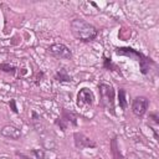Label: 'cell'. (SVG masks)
Instances as JSON below:
<instances>
[{
  "label": "cell",
  "mask_w": 159,
  "mask_h": 159,
  "mask_svg": "<svg viewBox=\"0 0 159 159\" xmlns=\"http://www.w3.org/2000/svg\"><path fill=\"white\" fill-rule=\"evenodd\" d=\"M73 139H75V145L80 149H84V148H94L96 147V143L89 139L88 137H86L84 134L82 133H75L73 134Z\"/></svg>",
  "instance_id": "8992f818"
},
{
  "label": "cell",
  "mask_w": 159,
  "mask_h": 159,
  "mask_svg": "<svg viewBox=\"0 0 159 159\" xmlns=\"http://www.w3.org/2000/svg\"><path fill=\"white\" fill-rule=\"evenodd\" d=\"M63 120H68V122H71L73 125H76L77 124V117L72 113V112H66V111H63V118H62Z\"/></svg>",
  "instance_id": "7c38bea8"
},
{
  "label": "cell",
  "mask_w": 159,
  "mask_h": 159,
  "mask_svg": "<svg viewBox=\"0 0 159 159\" xmlns=\"http://www.w3.org/2000/svg\"><path fill=\"white\" fill-rule=\"evenodd\" d=\"M111 153L113 155V159H123L119 149H118V144H117V138H113L111 140Z\"/></svg>",
  "instance_id": "9c48e42d"
},
{
  "label": "cell",
  "mask_w": 159,
  "mask_h": 159,
  "mask_svg": "<svg viewBox=\"0 0 159 159\" xmlns=\"http://www.w3.org/2000/svg\"><path fill=\"white\" fill-rule=\"evenodd\" d=\"M56 123H57V124L61 127V129H62V130H66V125L63 124V119H62V118H61L60 120H56Z\"/></svg>",
  "instance_id": "e0dca14e"
},
{
  "label": "cell",
  "mask_w": 159,
  "mask_h": 159,
  "mask_svg": "<svg viewBox=\"0 0 159 159\" xmlns=\"http://www.w3.org/2000/svg\"><path fill=\"white\" fill-rule=\"evenodd\" d=\"M1 135L5 137V138H9V139H12V140H17L21 138V130L15 127V125H11V124H7V125H4L0 130Z\"/></svg>",
  "instance_id": "ba28073f"
},
{
  "label": "cell",
  "mask_w": 159,
  "mask_h": 159,
  "mask_svg": "<svg viewBox=\"0 0 159 159\" xmlns=\"http://www.w3.org/2000/svg\"><path fill=\"white\" fill-rule=\"evenodd\" d=\"M5 159H10V158H5Z\"/></svg>",
  "instance_id": "ffe728a7"
},
{
  "label": "cell",
  "mask_w": 159,
  "mask_h": 159,
  "mask_svg": "<svg viewBox=\"0 0 159 159\" xmlns=\"http://www.w3.org/2000/svg\"><path fill=\"white\" fill-rule=\"evenodd\" d=\"M41 135H42V143H43V145H45L47 149H53V148H55V142H53L52 137L48 135V134H46L45 132L41 133Z\"/></svg>",
  "instance_id": "30bf717a"
},
{
  "label": "cell",
  "mask_w": 159,
  "mask_h": 159,
  "mask_svg": "<svg viewBox=\"0 0 159 159\" xmlns=\"http://www.w3.org/2000/svg\"><path fill=\"white\" fill-rule=\"evenodd\" d=\"M118 101H119V106L122 109L127 108V98H125V91L124 89H119L118 91Z\"/></svg>",
  "instance_id": "8fae6325"
},
{
  "label": "cell",
  "mask_w": 159,
  "mask_h": 159,
  "mask_svg": "<svg viewBox=\"0 0 159 159\" xmlns=\"http://www.w3.org/2000/svg\"><path fill=\"white\" fill-rule=\"evenodd\" d=\"M103 66H104V68H107V70H116V71H119L118 70V67L112 62V60L111 58H104V63H103Z\"/></svg>",
  "instance_id": "5bb4252c"
},
{
  "label": "cell",
  "mask_w": 159,
  "mask_h": 159,
  "mask_svg": "<svg viewBox=\"0 0 159 159\" xmlns=\"http://www.w3.org/2000/svg\"><path fill=\"white\" fill-rule=\"evenodd\" d=\"M32 154H34L37 159H46L45 152H43L42 149H34V150H32Z\"/></svg>",
  "instance_id": "2e32d148"
},
{
  "label": "cell",
  "mask_w": 159,
  "mask_h": 159,
  "mask_svg": "<svg viewBox=\"0 0 159 159\" xmlns=\"http://www.w3.org/2000/svg\"><path fill=\"white\" fill-rule=\"evenodd\" d=\"M99 96H101V103L104 106L107 111H109L112 114H114V89L108 83H101L98 86Z\"/></svg>",
  "instance_id": "3957f363"
},
{
  "label": "cell",
  "mask_w": 159,
  "mask_h": 159,
  "mask_svg": "<svg viewBox=\"0 0 159 159\" xmlns=\"http://www.w3.org/2000/svg\"><path fill=\"white\" fill-rule=\"evenodd\" d=\"M150 117H152V118H153V120H154V122H155V123H158V118H157V114H152V116H150Z\"/></svg>",
  "instance_id": "d6986e66"
},
{
  "label": "cell",
  "mask_w": 159,
  "mask_h": 159,
  "mask_svg": "<svg viewBox=\"0 0 159 159\" xmlns=\"http://www.w3.org/2000/svg\"><path fill=\"white\" fill-rule=\"evenodd\" d=\"M10 104H11V107H12V111H14V112H17V108H16V106H15V101H14V99L10 101Z\"/></svg>",
  "instance_id": "ac0fdd59"
},
{
  "label": "cell",
  "mask_w": 159,
  "mask_h": 159,
  "mask_svg": "<svg viewBox=\"0 0 159 159\" xmlns=\"http://www.w3.org/2000/svg\"><path fill=\"white\" fill-rule=\"evenodd\" d=\"M56 78H57L58 81H63V82H70V81H71V77L66 73V71H65L63 68H62V70H60V71L57 72Z\"/></svg>",
  "instance_id": "4fadbf2b"
},
{
  "label": "cell",
  "mask_w": 159,
  "mask_h": 159,
  "mask_svg": "<svg viewBox=\"0 0 159 159\" xmlns=\"http://www.w3.org/2000/svg\"><path fill=\"white\" fill-rule=\"evenodd\" d=\"M148 104H149L148 98H147V97H143V96H139V97H137V98L133 101L132 111H133V113H134L135 116L140 117V116H143V114L147 112Z\"/></svg>",
  "instance_id": "5b68a950"
},
{
  "label": "cell",
  "mask_w": 159,
  "mask_h": 159,
  "mask_svg": "<svg viewBox=\"0 0 159 159\" xmlns=\"http://www.w3.org/2000/svg\"><path fill=\"white\" fill-rule=\"evenodd\" d=\"M0 70H2L5 72H10V73H14L15 72V67L14 66H10L7 63H1L0 65Z\"/></svg>",
  "instance_id": "9a60e30c"
},
{
  "label": "cell",
  "mask_w": 159,
  "mask_h": 159,
  "mask_svg": "<svg viewBox=\"0 0 159 159\" xmlns=\"http://www.w3.org/2000/svg\"><path fill=\"white\" fill-rule=\"evenodd\" d=\"M117 55H120V56H129V57H133L135 58L137 61H139V65H140V70H142V73H147L148 70H149V63H153L150 58L145 57L144 55L139 53L138 51L130 48V47H118L116 50Z\"/></svg>",
  "instance_id": "7a4b0ae2"
},
{
  "label": "cell",
  "mask_w": 159,
  "mask_h": 159,
  "mask_svg": "<svg viewBox=\"0 0 159 159\" xmlns=\"http://www.w3.org/2000/svg\"><path fill=\"white\" fill-rule=\"evenodd\" d=\"M48 52L52 56H55L57 58H62V60H70L72 57L71 50L63 43H53V45H51L48 47Z\"/></svg>",
  "instance_id": "277c9868"
},
{
  "label": "cell",
  "mask_w": 159,
  "mask_h": 159,
  "mask_svg": "<svg viewBox=\"0 0 159 159\" xmlns=\"http://www.w3.org/2000/svg\"><path fill=\"white\" fill-rule=\"evenodd\" d=\"M71 30H72V34L75 35V37L83 42L92 41L97 36L96 27L82 19H75L71 22Z\"/></svg>",
  "instance_id": "6da1fadb"
},
{
  "label": "cell",
  "mask_w": 159,
  "mask_h": 159,
  "mask_svg": "<svg viewBox=\"0 0 159 159\" xmlns=\"http://www.w3.org/2000/svg\"><path fill=\"white\" fill-rule=\"evenodd\" d=\"M93 99H94V96H93L92 91L88 88H82L77 94L78 106H92Z\"/></svg>",
  "instance_id": "52a82bcc"
}]
</instances>
